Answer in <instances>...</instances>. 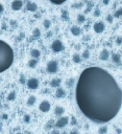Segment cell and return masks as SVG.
Listing matches in <instances>:
<instances>
[{"label":"cell","mask_w":122,"mask_h":134,"mask_svg":"<svg viewBox=\"0 0 122 134\" xmlns=\"http://www.w3.org/2000/svg\"><path fill=\"white\" fill-rule=\"evenodd\" d=\"M75 98L81 113L97 124L112 120L122 104V92L116 80L99 67H89L80 73Z\"/></svg>","instance_id":"1"},{"label":"cell","mask_w":122,"mask_h":134,"mask_svg":"<svg viewBox=\"0 0 122 134\" xmlns=\"http://www.w3.org/2000/svg\"><path fill=\"white\" fill-rule=\"evenodd\" d=\"M14 61V51L4 41L0 40V73L12 66Z\"/></svg>","instance_id":"2"},{"label":"cell","mask_w":122,"mask_h":134,"mask_svg":"<svg viewBox=\"0 0 122 134\" xmlns=\"http://www.w3.org/2000/svg\"><path fill=\"white\" fill-rule=\"evenodd\" d=\"M46 68H47V71L49 73H55L59 70V63L56 61H50V62H48Z\"/></svg>","instance_id":"3"},{"label":"cell","mask_w":122,"mask_h":134,"mask_svg":"<svg viewBox=\"0 0 122 134\" xmlns=\"http://www.w3.org/2000/svg\"><path fill=\"white\" fill-rule=\"evenodd\" d=\"M51 48L54 52H61L62 50H64V45L60 40H54L51 44Z\"/></svg>","instance_id":"4"},{"label":"cell","mask_w":122,"mask_h":134,"mask_svg":"<svg viewBox=\"0 0 122 134\" xmlns=\"http://www.w3.org/2000/svg\"><path fill=\"white\" fill-rule=\"evenodd\" d=\"M26 85L29 89H37L39 87V81L34 78H31L26 82Z\"/></svg>","instance_id":"5"},{"label":"cell","mask_w":122,"mask_h":134,"mask_svg":"<svg viewBox=\"0 0 122 134\" xmlns=\"http://www.w3.org/2000/svg\"><path fill=\"white\" fill-rule=\"evenodd\" d=\"M69 122V119L67 116H64V117H61V119L55 123V127L56 128H64L65 126H67Z\"/></svg>","instance_id":"6"},{"label":"cell","mask_w":122,"mask_h":134,"mask_svg":"<svg viewBox=\"0 0 122 134\" xmlns=\"http://www.w3.org/2000/svg\"><path fill=\"white\" fill-rule=\"evenodd\" d=\"M39 109H40V111H42V112H48L50 110V103L47 101H43L40 104Z\"/></svg>","instance_id":"7"},{"label":"cell","mask_w":122,"mask_h":134,"mask_svg":"<svg viewBox=\"0 0 122 134\" xmlns=\"http://www.w3.org/2000/svg\"><path fill=\"white\" fill-rule=\"evenodd\" d=\"M104 27H105V26H104V23H103V22H96L94 24V26H93L95 33H97V34L102 33V31L104 30Z\"/></svg>","instance_id":"8"},{"label":"cell","mask_w":122,"mask_h":134,"mask_svg":"<svg viewBox=\"0 0 122 134\" xmlns=\"http://www.w3.org/2000/svg\"><path fill=\"white\" fill-rule=\"evenodd\" d=\"M22 5H23V2L21 1V0H14V1L12 2V10H19L22 9Z\"/></svg>","instance_id":"9"},{"label":"cell","mask_w":122,"mask_h":134,"mask_svg":"<svg viewBox=\"0 0 122 134\" xmlns=\"http://www.w3.org/2000/svg\"><path fill=\"white\" fill-rule=\"evenodd\" d=\"M70 31H71V34H72L73 36H75V37H77V36L83 34V30H80V28L77 27V26H72Z\"/></svg>","instance_id":"10"},{"label":"cell","mask_w":122,"mask_h":134,"mask_svg":"<svg viewBox=\"0 0 122 134\" xmlns=\"http://www.w3.org/2000/svg\"><path fill=\"white\" fill-rule=\"evenodd\" d=\"M108 57H110V52L107 49H103V50L100 52V56H99V59L101 60V61H107L108 59Z\"/></svg>","instance_id":"11"},{"label":"cell","mask_w":122,"mask_h":134,"mask_svg":"<svg viewBox=\"0 0 122 134\" xmlns=\"http://www.w3.org/2000/svg\"><path fill=\"white\" fill-rule=\"evenodd\" d=\"M26 10H29V12H37L38 10V5L33 2H28L27 5H26Z\"/></svg>","instance_id":"12"},{"label":"cell","mask_w":122,"mask_h":134,"mask_svg":"<svg viewBox=\"0 0 122 134\" xmlns=\"http://www.w3.org/2000/svg\"><path fill=\"white\" fill-rule=\"evenodd\" d=\"M65 95H66L65 90H64L63 88L57 87V89H56V92H55V96H56V98H64Z\"/></svg>","instance_id":"13"},{"label":"cell","mask_w":122,"mask_h":134,"mask_svg":"<svg viewBox=\"0 0 122 134\" xmlns=\"http://www.w3.org/2000/svg\"><path fill=\"white\" fill-rule=\"evenodd\" d=\"M64 112H65V109L63 108V107H61V106H57V107H55V110H54V114L56 115V116H61Z\"/></svg>","instance_id":"14"},{"label":"cell","mask_w":122,"mask_h":134,"mask_svg":"<svg viewBox=\"0 0 122 134\" xmlns=\"http://www.w3.org/2000/svg\"><path fill=\"white\" fill-rule=\"evenodd\" d=\"M61 85V80L60 79H54V80H52L51 82H50V87H60Z\"/></svg>","instance_id":"15"},{"label":"cell","mask_w":122,"mask_h":134,"mask_svg":"<svg viewBox=\"0 0 122 134\" xmlns=\"http://www.w3.org/2000/svg\"><path fill=\"white\" fill-rule=\"evenodd\" d=\"M30 56L33 58V59H38V58H40V56H41V52H40V50H38V49H33V50L30 51Z\"/></svg>","instance_id":"16"},{"label":"cell","mask_w":122,"mask_h":134,"mask_svg":"<svg viewBox=\"0 0 122 134\" xmlns=\"http://www.w3.org/2000/svg\"><path fill=\"white\" fill-rule=\"evenodd\" d=\"M112 60H113L114 63H117V64H119V63H120V55H119V54H113Z\"/></svg>","instance_id":"17"},{"label":"cell","mask_w":122,"mask_h":134,"mask_svg":"<svg viewBox=\"0 0 122 134\" xmlns=\"http://www.w3.org/2000/svg\"><path fill=\"white\" fill-rule=\"evenodd\" d=\"M34 103H36V96L30 95L29 98H28V99H27V105L28 106H33Z\"/></svg>","instance_id":"18"},{"label":"cell","mask_w":122,"mask_h":134,"mask_svg":"<svg viewBox=\"0 0 122 134\" xmlns=\"http://www.w3.org/2000/svg\"><path fill=\"white\" fill-rule=\"evenodd\" d=\"M16 96H17V93H16V91H12L9 95H7V101H14L16 99Z\"/></svg>","instance_id":"19"},{"label":"cell","mask_w":122,"mask_h":134,"mask_svg":"<svg viewBox=\"0 0 122 134\" xmlns=\"http://www.w3.org/2000/svg\"><path fill=\"white\" fill-rule=\"evenodd\" d=\"M37 63H38L37 59H30L29 61H28V66H29L30 68H34L37 65Z\"/></svg>","instance_id":"20"},{"label":"cell","mask_w":122,"mask_h":134,"mask_svg":"<svg viewBox=\"0 0 122 134\" xmlns=\"http://www.w3.org/2000/svg\"><path fill=\"white\" fill-rule=\"evenodd\" d=\"M72 60H73L74 63H80V61H81L80 56H79L78 54H74L73 57H72Z\"/></svg>","instance_id":"21"},{"label":"cell","mask_w":122,"mask_h":134,"mask_svg":"<svg viewBox=\"0 0 122 134\" xmlns=\"http://www.w3.org/2000/svg\"><path fill=\"white\" fill-rule=\"evenodd\" d=\"M62 19L64 21H68L69 20V16H68V12H67V10H63V12H62Z\"/></svg>","instance_id":"22"},{"label":"cell","mask_w":122,"mask_h":134,"mask_svg":"<svg viewBox=\"0 0 122 134\" xmlns=\"http://www.w3.org/2000/svg\"><path fill=\"white\" fill-rule=\"evenodd\" d=\"M33 38H39V37L41 36V30H40L39 28H36V30L33 31Z\"/></svg>","instance_id":"23"},{"label":"cell","mask_w":122,"mask_h":134,"mask_svg":"<svg viewBox=\"0 0 122 134\" xmlns=\"http://www.w3.org/2000/svg\"><path fill=\"white\" fill-rule=\"evenodd\" d=\"M122 15V9H119L118 10H116L115 14H114V17L115 18H120Z\"/></svg>","instance_id":"24"},{"label":"cell","mask_w":122,"mask_h":134,"mask_svg":"<svg viewBox=\"0 0 122 134\" xmlns=\"http://www.w3.org/2000/svg\"><path fill=\"white\" fill-rule=\"evenodd\" d=\"M66 84H67V87H72L73 84H74V79H73V78L69 79L67 82H66Z\"/></svg>","instance_id":"25"},{"label":"cell","mask_w":122,"mask_h":134,"mask_svg":"<svg viewBox=\"0 0 122 134\" xmlns=\"http://www.w3.org/2000/svg\"><path fill=\"white\" fill-rule=\"evenodd\" d=\"M77 21H78L79 23H83V22L86 21V17H84V15H78L77 16Z\"/></svg>","instance_id":"26"},{"label":"cell","mask_w":122,"mask_h":134,"mask_svg":"<svg viewBox=\"0 0 122 134\" xmlns=\"http://www.w3.org/2000/svg\"><path fill=\"white\" fill-rule=\"evenodd\" d=\"M107 132H108V128L105 127V126L101 127V128L99 129V131H98V133H99V134H105Z\"/></svg>","instance_id":"27"},{"label":"cell","mask_w":122,"mask_h":134,"mask_svg":"<svg viewBox=\"0 0 122 134\" xmlns=\"http://www.w3.org/2000/svg\"><path fill=\"white\" fill-rule=\"evenodd\" d=\"M65 1H67V0H50V2H52L54 4H62Z\"/></svg>","instance_id":"28"},{"label":"cell","mask_w":122,"mask_h":134,"mask_svg":"<svg viewBox=\"0 0 122 134\" xmlns=\"http://www.w3.org/2000/svg\"><path fill=\"white\" fill-rule=\"evenodd\" d=\"M43 24H44V27L45 28H49L50 27V24H51V22H50V20H44V23H43Z\"/></svg>","instance_id":"29"},{"label":"cell","mask_w":122,"mask_h":134,"mask_svg":"<svg viewBox=\"0 0 122 134\" xmlns=\"http://www.w3.org/2000/svg\"><path fill=\"white\" fill-rule=\"evenodd\" d=\"M89 57H90V52H89L88 49H87V50H84V54H83V58H84V59H88Z\"/></svg>","instance_id":"30"},{"label":"cell","mask_w":122,"mask_h":134,"mask_svg":"<svg viewBox=\"0 0 122 134\" xmlns=\"http://www.w3.org/2000/svg\"><path fill=\"white\" fill-rule=\"evenodd\" d=\"M19 82H20L21 84H26V79H25V75L21 74V77H20V80H19Z\"/></svg>","instance_id":"31"},{"label":"cell","mask_w":122,"mask_h":134,"mask_svg":"<svg viewBox=\"0 0 122 134\" xmlns=\"http://www.w3.org/2000/svg\"><path fill=\"white\" fill-rule=\"evenodd\" d=\"M92 6H93V2H90V3L88 4V6H87V9H86V13L91 12V10H92Z\"/></svg>","instance_id":"32"},{"label":"cell","mask_w":122,"mask_h":134,"mask_svg":"<svg viewBox=\"0 0 122 134\" xmlns=\"http://www.w3.org/2000/svg\"><path fill=\"white\" fill-rule=\"evenodd\" d=\"M24 122L25 123H29L30 122V115H28V114L25 115L24 116Z\"/></svg>","instance_id":"33"},{"label":"cell","mask_w":122,"mask_h":134,"mask_svg":"<svg viewBox=\"0 0 122 134\" xmlns=\"http://www.w3.org/2000/svg\"><path fill=\"white\" fill-rule=\"evenodd\" d=\"M83 6V3H76V4H73L72 7L73 9H79V7Z\"/></svg>","instance_id":"34"},{"label":"cell","mask_w":122,"mask_h":134,"mask_svg":"<svg viewBox=\"0 0 122 134\" xmlns=\"http://www.w3.org/2000/svg\"><path fill=\"white\" fill-rule=\"evenodd\" d=\"M10 24H12V27L13 28L17 27V22H16V21H10Z\"/></svg>","instance_id":"35"},{"label":"cell","mask_w":122,"mask_h":134,"mask_svg":"<svg viewBox=\"0 0 122 134\" xmlns=\"http://www.w3.org/2000/svg\"><path fill=\"white\" fill-rule=\"evenodd\" d=\"M121 42H122V38H121V37H118V38H117V40H116V43H117L118 45H120V44H121Z\"/></svg>","instance_id":"36"},{"label":"cell","mask_w":122,"mask_h":134,"mask_svg":"<svg viewBox=\"0 0 122 134\" xmlns=\"http://www.w3.org/2000/svg\"><path fill=\"white\" fill-rule=\"evenodd\" d=\"M99 15H100V10L97 9L96 10H95V13H94V16H95V17H96V16L98 17V16H99Z\"/></svg>","instance_id":"37"},{"label":"cell","mask_w":122,"mask_h":134,"mask_svg":"<svg viewBox=\"0 0 122 134\" xmlns=\"http://www.w3.org/2000/svg\"><path fill=\"white\" fill-rule=\"evenodd\" d=\"M107 20L108 21V22H112V21H113V17L111 15H108V17H107Z\"/></svg>","instance_id":"38"},{"label":"cell","mask_w":122,"mask_h":134,"mask_svg":"<svg viewBox=\"0 0 122 134\" xmlns=\"http://www.w3.org/2000/svg\"><path fill=\"white\" fill-rule=\"evenodd\" d=\"M71 124L72 125H75L76 124V119H75V117L72 116V120H71Z\"/></svg>","instance_id":"39"},{"label":"cell","mask_w":122,"mask_h":134,"mask_svg":"<svg viewBox=\"0 0 122 134\" xmlns=\"http://www.w3.org/2000/svg\"><path fill=\"white\" fill-rule=\"evenodd\" d=\"M51 123H52V122H49L48 124H46V129H49V128H51V126H50V125H51Z\"/></svg>","instance_id":"40"},{"label":"cell","mask_w":122,"mask_h":134,"mask_svg":"<svg viewBox=\"0 0 122 134\" xmlns=\"http://www.w3.org/2000/svg\"><path fill=\"white\" fill-rule=\"evenodd\" d=\"M2 119H7V117H9V116H7V114H2Z\"/></svg>","instance_id":"41"},{"label":"cell","mask_w":122,"mask_h":134,"mask_svg":"<svg viewBox=\"0 0 122 134\" xmlns=\"http://www.w3.org/2000/svg\"><path fill=\"white\" fill-rule=\"evenodd\" d=\"M51 134H61V133H60L57 130H53V131L51 132Z\"/></svg>","instance_id":"42"},{"label":"cell","mask_w":122,"mask_h":134,"mask_svg":"<svg viewBox=\"0 0 122 134\" xmlns=\"http://www.w3.org/2000/svg\"><path fill=\"white\" fill-rule=\"evenodd\" d=\"M2 12H3V5L0 3V13H2Z\"/></svg>","instance_id":"43"},{"label":"cell","mask_w":122,"mask_h":134,"mask_svg":"<svg viewBox=\"0 0 122 134\" xmlns=\"http://www.w3.org/2000/svg\"><path fill=\"white\" fill-rule=\"evenodd\" d=\"M103 4H108V2H110V0H103Z\"/></svg>","instance_id":"44"},{"label":"cell","mask_w":122,"mask_h":134,"mask_svg":"<svg viewBox=\"0 0 122 134\" xmlns=\"http://www.w3.org/2000/svg\"><path fill=\"white\" fill-rule=\"evenodd\" d=\"M24 37H25V35H24V34H21V35H20V37H19V39H23V38H24Z\"/></svg>","instance_id":"45"},{"label":"cell","mask_w":122,"mask_h":134,"mask_svg":"<svg viewBox=\"0 0 122 134\" xmlns=\"http://www.w3.org/2000/svg\"><path fill=\"white\" fill-rule=\"evenodd\" d=\"M70 134H78V132H77V131H71Z\"/></svg>","instance_id":"46"},{"label":"cell","mask_w":122,"mask_h":134,"mask_svg":"<svg viewBox=\"0 0 122 134\" xmlns=\"http://www.w3.org/2000/svg\"><path fill=\"white\" fill-rule=\"evenodd\" d=\"M62 134H66V132H64V133H62Z\"/></svg>","instance_id":"47"},{"label":"cell","mask_w":122,"mask_h":134,"mask_svg":"<svg viewBox=\"0 0 122 134\" xmlns=\"http://www.w3.org/2000/svg\"><path fill=\"white\" fill-rule=\"evenodd\" d=\"M17 134H22V133H17Z\"/></svg>","instance_id":"48"},{"label":"cell","mask_w":122,"mask_h":134,"mask_svg":"<svg viewBox=\"0 0 122 134\" xmlns=\"http://www.w3.org/2000/svg\"><path fill=\"white\" fill-rule=\"evenodd\" d=\"M0 106H1V103H0Z\"/></svg>","instance_id":"49"}]
</instances>
